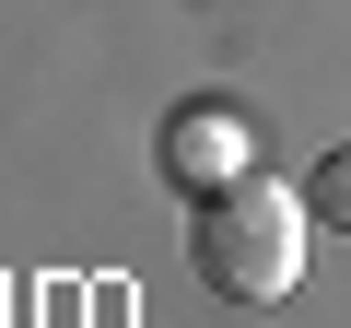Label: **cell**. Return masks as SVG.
Listing matches in <instances>:
<instances>
[{
  "label": "cell",
  "mask_w": 351,
  "mask_h": 328,
  "mask_svg": "<svg viewBox=\"0 0 351 328\" xmlns=\"http://www.w3.org/2000/svg\"><path fill=\"white\" fill-rule=\"evenodd\" d=\"M304 235H316L304 188L258 176V164H246L234 188L188 200V270H199L211 305H281V293L304 281Z\"/></svg>",
  "instance_id": "cell-1"
},
{
  "label": "cell",
  "mask_w": 351,
  "mask_h": 328,
  "mask_svg": "<svg viewBox=\"0 0 351 328\" xmlns=\"http://www.w3.org/2000/svg\"><path fill=\"white\" fill-rule=\"evenodd\" d=\"M258 164V141H246V106H223V94H188L164 117V176L188 188V200H211V188H234Z\"/></svg>",
  "instance_id": "cell-2"
},
{
  "label": "cell",
  "mask_w": 351,
  "mask_h": 328,
  "mask_svg": "<svg viewBox=\"0 0 351 328\" xmlns=\"http://www.w3.org/2000/svg\"><path fill=\"white\" fill-rule=\"evenodd\" d=\"M304 211H316L328 235H351V141H328V152H316V176H304Z\"/></svg>",
  "instance_id": "cell-3"
}]
</instances>
